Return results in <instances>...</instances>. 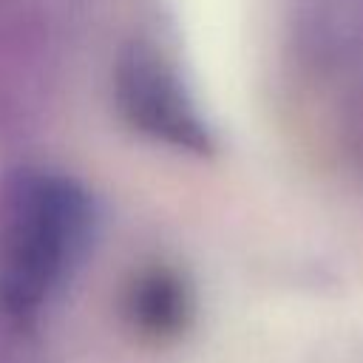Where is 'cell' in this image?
Returning a JSON list of instances; mask_svg holds the SVG:
<instances>
[{
  "label": "cell",
  "mask_w": 363,
  "mask_h": 363,
  "mask_svg": "<svg viewBox=\"0 0 363 363\" xmlns=\"http://www.w3.org/2000/svg\"><path fill=\"white\" fill-rule=\"evenodd\" d=\"M96 227L91 193L62 173L23 170L0 213V303L34 315L79 267Z\"/></svg>",
  "instance_id": "6da1fadb"
},
{
  "label": "cell",
  "mask_w": 363,
  "mask_h": 363,
  "mask_svg": "<svg viewBox=\"0 0 363 363\" xmlns=\"http://www.w3.org/2000/svg\"><path fill=\"white\" fill-rule=\"evenodd\" d=\"M116 105L125 122L164 145L210 156L213 133L184 91L173 65L150 45L130 43L113 68Z\"/></svg>",
  "instance_id": "7a4b0ae2"
},
{
  "label": "cell",
  "mask_w": 363,
  "mask_h": 363,
  "mask_svg": "<svg viewBox=\"0 0 363 363\" xmlns=\"http://www.w3.org/2000/svg\"><path fill=\"white\" fill-rule=\"evenodd\" d=\"M128 318L130 323L156 340L176 337L190 318V295L179 275L170 269H147L128 289Z\"/></svg>",
  "instance_id": "3957f363"
}]
</instances>
